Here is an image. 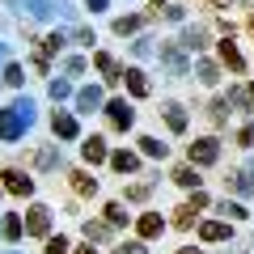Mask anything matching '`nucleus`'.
Wrapping results in <instances>:
<instances>
[{
    "instance_id": "44",
    "label": "nucleus",
    "mask_w": 254,
    "mask_h": 254,
    "mask_svg": "<svg viewBox=\"0 0 254 254\" xmlns=\"http://www.w3.org/2000/svg\"><path fill=\"white\" fill-rule=\"evenodd\" d=\"M161 21H170V26H182V21H190V9H187V4H165Z\"/></svg>"
},
{
    "instance_id": "14",
    "label": "nucleus",
    "mask_w": 254,
    "mask_h": 254,
    "mask_svg": "<svg viewBox=\"0 0 254 254\" xmlns=\"http://www.w3.org/2000/svg\"><path fill=\"white\" fill-rule=\"evenodd\" d=\"M64 182L72 190V199H81V203H93L102 195V178H93L89 165H68V170H64Z\"/></svg>"
},
{
    "instance_id": "15",
    "label": "nucleus",
    "mask_w": 254,
    "mask_h": 254,
    "mask_svg": "<svg viewBox=\"0 0 254 254\" xmlns=\"http://www.w3.org/2000/svg\"><path fill=\"white\" fill-rule=\"evenodd\" d=\"M110 140L106 131H85L81 140H76V157H81V165H89V170H106V157H110Z\"/></svg>"
},
{
    "instance_id": "50",
    "label": "nucleus",
    "mask_w": 254,
    "mask_h": 254,
    "mask_svg": "<svg viewBox=\"0 0 254 254\" xmlns=\"http://www.w3.org/2000/svg\"><path fill=\"white\" fill-rule=\"evenodd\" d=\"M174 254H208V246H203V242H195V246H178Z\"/></svg>"
},
{
    "instance_id": "21",
    "label": "nucleus",
    "mask_w": 254,
    "mask_h": 254,
    "mask_svg": "<svg viewBox=\"0 0 254 254\" xmlns=\"http://www.w3.org/2000/svg\"><path fill=\"white\" fill-rule=\"evenodd\" d=\"M225 195H237V199H254V157H246L242 165L225 174Z\"/></svg>"
},
{
    "instance_id": "16",
    "label": "nucleus",
    "mask_w": 254,
    "mask_h": 254,
    "mask_svg": "<svg viewBox=\"0 0 254 254\" xmlns=\"http://www.w3.org/2000/svg\"><path fill=\"white\" fill-rule=\"evenodd\" d=\"M144 157L136 153V144H115L106 157V170L115 174V178H136V174H144Z\"/></svg>"
},
{
    "instance_id": "3",
    "label": "nucleus",
    "mask_w": 254,
    "mask_h": 254,
    "mask_svg": "<svg viewBox=\"0 0 254 254\" xmlns=\"http://www.w3.org/2000/svg\"><path fill=\"white\" fill-rule=\"evenodd\" d=\"M203 212H212V195H208V187L187 190V199H182L178 208H174V216H165V220H170L174 233H195V225H199Z\"/></svg>"
},
{
    "instance_id": "55",
    "label": "nucleus",
    "mask_w": 254,
    "mask_h": 254,
    "mask_svg": "<svg viewBox=\"0 0 254 254\" xmlns=\"http://www.w3.org/2000/svg\"><path fill=\"white\" fill-rule=\"evenodd\" d=\"M0 254H21V250H13V246H9V250H0Z\"/></svg>"
},
{
    "instance_id": "28",
    "label": "nucleus",
    "mask_w": 254,
    "mask_h": 254,
    "mask_svg": "<svg viewBox=\"0 0 254 254\" xmlns=\"http://www.w3.org/2000/svg\"><path fill=\"white\" fill-rule=\"evenodd\" d=\"M165 182H174L178 190H199V187H203V170H199V165H190L187 157H182L178 165H170V174H165Z\"/></svg>"
},
{
    "instance_id": "35",
    "label": "nucleus",
    "mask_w": 254,
    "mask_h": 254,
    "mask_svg": "<svg viewBox=\"0 0 254 254\" xmlns=\"http://www.w3.org/2000/svg\"><path fill=\"white\" fill-rule=\"evenodd\" d=\"M0 81H4V89H13V93H21L26 89V60H17V55H13L9 64H0Z\"/></svg>"
},
{
    "instance_id": "9",
    "label": "nucleus",
    "mask_w": 254,
    "mask_h": 254,
    "mask_svg": "<svg viewBox=\"0 0 254 254\" xmlns=\"http://www.w3.org/2000/svg\"><path fill=\"white\" fill-rule=\"evenodd\" d=\"M119 76H123V81H119V89H123L131 102H148V98L157 93L148 68H144V64H136V60H123V72H119Z\"/></svg>"
},
{
    "instance_id": "42",
    "label": "nucleus",
    "mask_w": 254,
    "mask_h": 254,
    "mask_svg": "<svg viewBox=\"0 0 254 254\" xmlns=\"http://www.w3.org/2000/svg\"><path fill=\"white\" fill-rule=\"evenodd\" d=\"M72 250V237L68 233H47L43 237V254H68Z\"/></svg>"
},
{
    "instance_id": "32",
    "label": "nucleus",
    "mask_w": 254,
    "mask_h": 254,
    "mask_svg": "<svg viewBox=\"0 0 254 254\" xmlns=\"http://www.w3.org/2000/svg\"><path fill=\"white\" fill-rule=\"evenodd\" d=\"M212 212H220V216L233 220V225H242V220L254 216V212L246 208V199H237V195H220V199H212Z\"/></svg>"
},
{
    "instance_id": "12",
    "label": "nucleus",
    "mask_w": 254,
    "mask_h": 254,
    "mask_svg": "<svg viewBox=\"0 0 254 254\" xmlns=\"http://www.w3.org/2000/svg\"><path fill=\"white\" fill-rule=\"evenodd\" d=\"M106 93H110V89H106L102 81H81L68 106H72L81 119H93V115H102V106H106Z\"/></svg>"
},
{
    "instance_id": "31",
    "label": "nucleus",
    "mask_w": 254,
    "mask_h": 254,
    "mask_svg": "<svg viewBox=\"0 0 254 254\" xmlns=\"http://www.w3.org/2000/svg\"><path fill=\"white\" fill-rule=\"evenodd\" d=\"M127 60H136V64L157 60V34L153 30H140L136 38H127Z\"/></svg>"
},
{
    "instance_id": "5",
    "label": "nucleus",
    "mask_w": 254,
    "mask_h": 254,
    "mask_svg": "<svg viewBox=\"0 0 254 254\" xmlns=\"http://www.w3.org/2000/svg\"><path fill=\"white\" fill-rule=\"evenodd\" d=\"M0 187H4L9 199L26 203V199L38 195V174L30 170V165H21V161H9V165H0Z\"/></svg>"
},
{
    "instance_id": "18",
    "label": "nucleus",
    "mask_w": 254,
    "mask_h": 254,
    "mask_svg": "<svg viewBox=\"0 0 254 254\" xmlns=\"http://www.w3.org/2000/svg\"><path fill=\"white\" fill-rule=\"evenodd\" d=\"M233 237H237V225L225 216H199V225H195V242H203V246H225Z\"/></svg>"
},
{
    "instance_id": "24",
    "label": "nucleus",
    "mask_w": 254,
    "mask_h": 254,
    "mask_svg": "<svg viewBox=\"0 0 254 254\" xmlns=\"http://www.w3.org/2000/svg\"><path fill=\"white\" fill-rule=\"evenodd\" d=\"M153 21H148V13L144 9H127V13H115L110 17V34L115 38H136L140 30H148Z\"/></svg>"
},
{
    "instance_id": "53",
    "label": "nucleus",
    "mask_w": 254,
    "mask_h": 254,
    "mask_svg": "<svg viewBox=\"0 0 254 254\" xmlns=\"http://www.w3.org/2000/svg\"><path fill=\"white\" fill-rule=\"evenodd\" d=\"M208 4H212V9H216V13H225V9H233V0H208Z\"/></svg>"
},
{
    "instance_id": "29",
    "label": "nucleus",
    "mask_w": 254,
    "mask_h": 254,
    "mask_svg": "<svg viewBox=\"0 0 254 254\" xmlns=\"http://www.w3.org/2000/svg\"><path fill=\"white\" fill-rule=\"evenodd\" d=\"M30 26H55L60 21V0H21Z\"/></svg>"
},
{
    "instance_id": "2",
    "label": "nucleus",
    "mask_w": 254,
    "mask_h": 254,
    "mask_svg": "<svg viewBox=\"0 0 254 254\" xmlns=\"http://www.w3.org/2000/svg\"><path fill=\"white\" fill-rule=\"evenodd\" d=\"M21 165H30L38 178H51V174H64V170H68V157H64V144H60V140H43V144H34V148L21 153Z\"/></svg>"
},
{
    "instance_id": "30",
    "label": "nucleus",
    "mask_w": 254,
    "mask_h": 254,
    "mask_svg": "<svg viewBox=\"0 0 254 254\" xmlns=\"http://www.w3.org/2000/svg\"><path fill=\"white\" fill-rule=\"evenodd\" d=\"M68 47H72V34H68V26H51L43 38H38V47H34V51H43L47 60H60V55L68 51Z\"/></svg>"
},
{
    "instance_id": "38",
    "label": "nucleus",
    "mask_w": 254,
    "mask_h": 254,
    "mask_svg": "<svg viewBox=\"0 0 254 254\" xmlns=\"http://www.w3.org/2000/svg\"><path fill=\"white\" fill-rule=\"evenodd\" d=\"M13 106H17L21 115L30 119V127H38V123H43V110H38V98H34V93H30V89L13 93Z\"/></svg>"
},
{
    "instance_id": "47",
    "label": "nucleus",
    "mask_w": 254,
    "mask_h": 254,
    "mask_svg": "<svg viewBox=\"0 0 254 254\" xmlns=\"http://www.w3.org/2000/svg\"><path fill=\"white\" fill-rule=\"evenodd\" d=\"M212 30H216V34H237V21L225 17V13H216V17H212Z\"/></svg>"
},
{
    "instance_id": "49",
    "label": "nucleus",
    "mask_w": 254,
    "mask_h": 254,
    "mask_svg": "<svg viewBox=\"0 0 254 254\" xmlns=\"http://www.w3.org/2000/svg\"><path fill=\"white\" fill-rule=\"evenodd\" d=\"M9 60H13V43L0 34V64H9Z\"/></svg>"
},
{
    "instance_id": "54",
    "label": "nucleus",
    "mask_w": 254,
    "mask_h": 254,
    "mask_svg": "<svg viewBox=\"0 0 254 254\" xmlns=\"http://www.w3.org/2000/svg\"><path fill=\"white\" fill-rule=\"evenodd\" d=\"M246 89H250V106H254V76H250V81H246Z\"/></svg>"
},
{
    "instance_id": "46",
    "label": "nucleus",
    "mask_w": 254,
    "mask_h": 254,
    "mask_svg": "<svg viewBox=\"0 0 254 254\" xmlns=\"http://www.w3.org/2000/svg\"><path fill=\"white\" fill-rule=\"evenodd\" d=\"M85 17H102V13H110V0H81Z\"/></svg>"
},
{
    "instance_id": "56",
    "label": "nucleus",
    "mask_w": 254,
    "mask_h": 254,
    "mask_svg": "<svg viewBox=\"0 0 254 254\" xmlns=\"http://www.w3.org/2000/svg\"><path fill=\"white\" fill-rule=\"evenodd\" d=\"M0 199H4V187H0Z\"/></svg>"
},
{
    "instance_id": "26",
    "label": "nucleus",
    "mask_w": 254,
    "mask_h": 254,
    "mask_svg": "<svg viewBox=\"0 0 254 254\" xmlns=\"http://www.w3.org/2000/svg\"><path fill=\"white\" fill-rule=\"evenodd\" d=\"M136 153L144 157V161H153V165H165L174 157V144H165V140L153 136V131H140L136 136Z\"/></svg>"
},
{
    "instance_id": "36",
    "label": "nucleus",
    "mask_w": 254,
    "mask_h": 254,
    "mask_svg": "<svg viewBox=\"0 0 254 254\" xmlns=\"http://www.w3.org/2000/svg\"><path fill=\"white\" fill-rule=\"evenodd\" d=\"M21 237H26V220H21V212H0V242L17 246Z\"/></svg>"
},
{
    "instance_id": "7",
    "label": "nucleus",
    "mask_w": 254,
    "mask_h": 254,
    "mask_svg": "<svg viewBox=\"0 0 254 254\" xmlns=\"http://www.w3.org/2000/svg\"><path fill=\"white\" fill-rule=\"evenodd\" d=\"M43 123H47V131H51V140H60V144H76V140L85 136V123H81V115H76L72 106H51L43 115Z\"/></svg>"
},
{
    "instance_id": "45",
    "label": "nucleus",
    "mask_w": 254,
    "mask_h": 254,
    "mask_svg": "<svg viewBox=\"0 0 254 254\" xmlns=\"http://www.w3.org/2000/svg\"><path fill=\"white\" fill-rule=\"evenodd\" d=\"M81 13H85V9H76L72 0H60V21H64V26H76V21H81Z\"/></svg>"
},
{
    "instance_id": "34",
    "label": "nucleus",
    "mask_w": 254,
    "mask_h": 254,
    "mask_svg": "<svg viewBox=\"0 0 254 254\" xmlns=\"http://www.w3.org/2000/svg\"><path fill=\"white\" fill-rule=\"evenodd\" d=\"M225 136H229V144H233V148H242V153H254V115H246L242 123H233Z\"/></svg>"
},
{
    "instance_id": "52",
    "label": "nucleus",
    "mask_w": 254,
    "mask_h": 254,
    "mask_svg": "<svg viewBox=\"0 0 254 254\" xmlns=\"http://www.w3.org/2000/svg\"><path fill=\"white\" fill-rule=\"evenodd\" d=\"M242 30H246V34H250V38H254V9L246 13V21H242Z\"/></svg>"
},
{
    "instance_id": "22",
    "label": "nucleus",
    "mask_w": 254,
    "mask_h": 254,
    "mask_svg": "<svg viewBox=\"0 0 254 254\" xmlns=\"http://www.w3.org/2000/svg\"><path fill=\"white\" fill-rule=\"evenodd\" d=\"M190 81L199 85V89H220V81H225V68H220V60L212 51L195 55V68H190Z\"/></svg>"
},
{
    "instance_id": "13",
    "label": "nucleus",
    "mask_w": 254,
    "mask_h": 254,
    "mask_svg": "<svg viewBox=\"0 0 254 254\" xmlns=\"http://www.w3.org/2000/svg\"><path fill=\"white\" fill-rule=\"evenodd\" d=\"M174 38H178V47H187L190 55H203L216 43V30H212V21H182Z\"/></svg>"
},
{
    "instance_id": "20",
    "label": "nucleus",
    "mask_w": 254,
    "mask_h": 254,
    "mask_svg": "<svg viewBox=\"0 0 254 254\" xmlns=\"http://www.w3.org/2000/svg\"><path fill=\"white\" fill-rule=\"evenodd\" d=\"M203 123H208V131H220V136L233 127V106H229L225 89H216L208 98V106H203Z\"/></svg>"
},
{
    "instance_id": "11",
    "label": "nucleus",
    "mask_w": 254,
    "mask_h": 254,
    "mask_svg": "<svg viewBox=\"0 0 254 254\" xmlns=\"http://www.w3.org/2000/svg\"><path fill=\"white\" fill-rule=\"evenodd\" d=\"M212 55L220 60V68H225L229 76H246V72H250V60H246V51L237 47V34H216Z\"/></svg>"
},
{
    "instance_id": "25",
    "label": "nucleus",
    "mask_w": 254,
    "mask_h": 254,
    "mask_svg": "<svg viewBox=\"0 0 254 254\" xmlns=\"http://www.w3.org/2000/svg\"><path fill=\"white\" fill-rule=\"evenodd\" d=\"M55 72H64L68 81H76V85H81V76H89V72H93V64H89V55H85L81 47H76V51L68 47V51H64L60 60H55Z\"/></svg>"
},
{
    "instance_id": "17",
    "label": "nucleus",
    "mask_w": 254,
    "mask_h": 254,
    "mask_svg": "<svg viewBox=\"0 0 254 254\" xmlns=\"http://www.w3.org/2000/svg\"><path fill=\"white\" fill-rule=\"evenodd\" d=\"M89 64H93V72H98V81L115 93L119 81H123V76H119V72H123V60H119L110 47H93V51H89Z\"/></svg>"
},
{
    "instance_id": "43",
    "label": "nucleus",
    "mask_w": 254,
    "mask_h": 254,
    "mask_svg": "<svg viewBox=\"0 0 254 254\" xmlns=\"http://www.w3.org/2000/svg\"><path fill=\"white\" fill-rule=\"evenodd\" d=\"M110 254H153V250H148V242H140V237L131 233L127 242H115V246H110Z\"/></svg>"
},
{
    "instance_id": "39",
    "label": "nucleus",
    "mask_w": 254,
    "mask_h": 254,
    "mask_svg": "<svg viewBox=\"0 0 254 254\" xmlns=\"http://www.w3.org/2000/svg\"><path fill=\"white\" fill-rule=\"evenodd\" d=\"M225 98H229V106L237 110V115H254V106H250V89H246V81H237V85H229L225 89Z\"/></svg>"
},
{
    "instance_id": "41",
    "label": "nucleus",
    "mask_w": 254,
    "mask_h": 254,
    "mask_svg": "<svg viewBox=\"0 0 254 254\" xmlns=\"http://www.w3.org/2000/svg\"><path fill=\"white\" fill-rule=\"evenodd\" d=\"M26 68H30L34 76H43V81H47V76H55V60H47L43 51H30V55H26Z\"/></svg>"
},
{
    "instance_id": "23",
    "label": "nucleus",
    "mask_w": 254,
    "mask_h": 254,
    "mask_svg": "<svg viewBox=\"0 0 254 254\" xmlns=\"http://www.w3.org/2000/svg\"><path fill=\"white\" fill-rule=\"evenodd\" d=\"M165 229H170V220L161 216V208H144V212H136V220H131V233H136L140 242H148V246H153Z\"/></svg>"
},
{
    "instance_id": "51",
    "label": "nucleus",
    "mask_w": 254,
    "mask_h": 254,
    "mask_svg": "<svg viewBox=\"0 0 254 254\" xmlns=\"http://www.w3.org/2000/svg\"><path fill=\"white\" fill-rule=\"evenodd\" d=\"M68 254H102V250H98V246H93V242H81V246H72V250H68Z\"/></svg>"
},
{
    "instance_id": "37",
    "label": "nucleus",
    "mask_w": 254,
    "mask_h": 254,
    "mask_svg": "<svg viewBox=\"0 0 254 254\" xmlns=\"http://www.w3.org/2000/svg\"><path fill=\"white\" fill-rule=\"evenodd\" d=\"M98 216H102V220H110L115 229H131V220H136L131 212H127V203H123V199H106Z\"/></svg>"
},
{
    "instance_id": "57",
    "label": "nucleus",
    "mask_w": 254,
    "mask_h": 254,
    "mask_svg": "<svg viewBox=\"0 0 254 254\" xmlns=\"http://www.w3.org/2000/svg\"><path fill=\"white\" fill-rule=\"evenodd\" d=\"M0 89H4V81H0Z\"/></svg>"
},
{
    "instance_id": "6",
    "label": "nucleus",
    "mask_w": 254,
    "mask_h": 254,
    "mask_svg": "<svg viewBox=\"0 0 254 254\" xmlns=\"http://www.w3.org/2000/svg\"><path fill=\"white\" fill-rule=\"evenodd\" d=\"M182 157H187L190 165H199V170H216L220 157H225V136H220V131H199L195 140H187Z\"/></svg>"
},
{
    "instance_id": "48",
    "label": "nucleus",
    "mask_w": 254,
    "mask_h": 254,
    "mask_svg": "<svg viewBox=\"0 0 254 254\" xmlns=\"http://www.w3.org/2000/svg\"><path fill=\"white\" fill-rule=\"evenodd\" d=\"M0 9L9 13V17H26V9H21V0H0Z\"/></svg>"
},
{
    "instance_id": "1",
    "label": "nucleus",
    "mask_w": 254,
    "mask_h": 254,
    "mask_svg": "<svg viewBox=\"0 0 254 254\" xmlns=\"http://www.w3.org/2000/svg\"><path fill=\"white\" fill-rule=\"evenodd\" d=\"M136 102L127 98V93H106V106H102V127H106V136H127V131H136Z\"/></svg>"
},
{
    "instance_id": "8",
    "label": "nucleus",
    "mask_w": 254,
    "mask_h": 254,
    "mask_svg": "<svg viewBox=\"0 0 254 254\" xmlns=\"http://www.w3.org/2000/svg\"><path fill=\"white\" fill-rule=\"evenodd\" d=\"M157 119H161V127L170 131L174 140H187L190 136V119H195V106H190V102H178V98H161Z\"/></svg>"
},
{
    "instance_id": "27",
    "label": "nucleus",
    "mask_w": 254,
    "mask_h": 254,
    "mask_svg": "<svg viewBox=\"0 0 254 254\" xmlns=\"http://www.w3.org/2000/svg\"><path fill=\"white\" fill-rule=\"evenodd\" d=\"M81 237L93 242V246H115L119 242V229L110 225V220H102V216H85L81 220Z\"/></svg>"
},
{
    "instance_id": "4",
    "label": "nucleus",
    "mask_w": 254,
    "mask_h": 254,
    "mask_svg": "<svg viewBox=\"0 0 254 254\" xmlns=\"http://www.w3.org/2000/svg\"><path fill=\"white\" fill-rule=\"evenodd\" d=\"M157 64H161L165 81H190L195 55H190L187 47H178V38H161V43H157Z\"/></svg>"
},
{
    "instance_id": "10",
    "label": "nucleus",
    "mask_w": 254,
    "mask_h": 254,
    "mask_svg": "<svg viewBox=\"0 0 254 254\" xmlns=\"http://www.w3.org/2000/svg\"><path fill=\"white\" fill-rule=\"evenodd\" d=\"M21 220H26V237L30 242H43L47 233H55V208L47 199H26Z\"/></svg>"
},
{
    "instance_id": "40",
    "label": "nucleus",
    "mask_w": 254,
    "mask_h": 254,
    "mask_svg": "<svg viewBox=\"0 0 254 254\" xmlns=\"http://www.w3.org/2000/svg\"><path fill=\"white\" fill-rule=\"evenodd\" d=\"M68 34H72V47H81V51H93V47H98V30H93L89 21L68 26Z\"/></svg>"
},
{
    "instance_id": "19",
    "label": "nucleus",
    "mask_w": 254,
    "mask_h": 254,
    "mask_svg": "<svg viewBox=\"0 0 254 254\" xmlns=\"http://www.w3.org/2000/svg\"><path fill=\"white\" fill-rule=\"evenodd\" d=\"M30 131H34V127H30V119L21 115L13 102H9V106H0V144H21Z\"/></svg>"
},
{
    "instance_id": "33",
    "label": "nucleus",
    "mask_w": 254,
    "mask_h": 254,
    "mask_svg": "<svg viewBox=\"0 0 254 254\" xmlns=\"http://www.w3.org/2000/svg\"><path fill=\"white\" fill-rule=\"evenodd\" d=\"M72 93H76V81H68L64 72L47 76V98H51V106H68V102H72Z\"/></svg>"
}]
</instances>
